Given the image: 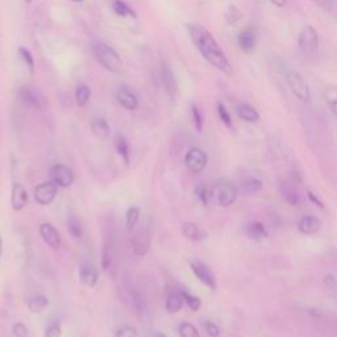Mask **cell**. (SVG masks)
I'll use <instances>...</instances> for the list:
<instances>
[{"mask_svg":"<svg viewBox=\"0 0 337 337\" xmlns=\"http://www.w3.org/2000/svg\"><path fill=\"white\" fill-rule=\"evenodd\" d=\"M187 30L192 44L196 46L201 57L208 63H211L224 74L230 75L233 73V68L230 65L229 59L225 55L221 46L217 44L216 39L211 35L210 30L206 29L205 26L198 23L187 24Z\"/></svg>","mask_w":337,"mask_h":337,"instance_id":"cell-1","label":"cell"},{"mask_svg":"<svg viewBox=\"0 0 337 337\" xmlns=\"http://www.w3.org/2000/svg\"><path fill=\"white\" fill-rule=\"evenodd\" d=\"M92 53L102 68L106 69L107 72L112 74H120L123 72V59L112 46L104 42H95L92 45Z\"/></svg>","mask_w":337,"mask_h":337,"instance_id":"cell-2","label":"cell"},{"mask_svg":"<svg viewBox=\"0 0 337 337\" xmlns=\"http://www.w3.org/2000/svg\"><path fill=\"white\" fill-rule=\"evenodd\" d=\"M286 82L289 84L290 90L294 94V96L299 102L305 104L310 103V100H311V90H310V86L305 81V78L298 72L290 70V72L286 73Z\"/></svg>","mask_w":337,"mask_h":337,"instance_id":"cell-3","label":"cell"},{"mask_svg":"<svg viewBox=\"0 0 337 337\" xmlns=\"http://www.w3.org/2000/svg\"><path fill=\"white\" fill-rule=\"evenodd\" d=\"M319 33L312 25L303 26L298 35V46L306 55H311L319 50Z\"/></svg>","mask_w":337,"mask_h":337,"instance_id":"cell-4","label":"cell"},{"mask_svg":"<svg viewBox=\"0 0 337 337\" xmlns=\"http://www.w3.org/2000/svg\"><path fill=\"white\" fill-rule=\"evenodd\" d=\"M212 194H215V198L221 207H229L236 201L239 190L233 182L228 181V179H221L220 182H217L215 191H212Z\"/></svg>","mask_w":337,"mask_h":337,"instance_id":"cell-5","label":"cell"},{"mask_svg":"<svg viewBox=\"0 0 337 337\" xmlns=\"http://www.w3.org/2000/svg\"><path fill=\"white\" fill-rule=\"evenodd\" d=\"M190 267L191 272L194 273V276L200 281L205 286H207L208 289L215 291L216 290V278H215L214 273L210 269V266L205 263L200 259H191L190 261Z\"/></svg>","mask_w":337,"mask_h":337,"instance_id":"cell-6","label":"cell"},{"mask_svg":"<svg viewBox=\"0 0 337 337\" xmlns=\"http://www.w3.org/2000/svg\"><path fill=\"white\" fill-rule=\"evenodd\" d=\"M132 248L134 254L139 257L145 256L149 252L150 244H152V232L149 227L140 228L132 236Z\"/></svg>","mask_w":337,"mask_h":337,"instance_id":"cell-7","label":"cell"},{"mask_svg":"<svg viewBox=\"0 0 337 337\" xmlns=\"http://www.w3.org/2000/svg\"><path fill=\"white\" fill-rule=\"evenodd\" d=\"M185 163L190 172L198 174V173H201L207 167L208 157L205 150L199 149V148H191L186 153Z\"/></svg>","mask_w":337,"mask_h":337,"instance_id":"cell-8","label":"cell"},{"mask_svg":"<svg viewBox=\"0 0 337 337\" xmlns=\"http://www.w3.org/2000/svg\"><path fill=\"white\" fill-rule=\"evenodd\" d=\"M50 179L58 187H70L74 183V173L63 163H55L50 168Z\"/></svg>","mask_w":337,"mask_h":337,"instance_id":"cell-9","label":"cell"},{"mask_svg":"<svg viewBox=\"0 0 337 337\" xmlns=\"http://www.w3.org/2000/svg\"><path fill=\"white\" fill-rule=\"evenodd\" d=\"M58 194V186L54 182H42L35 188V200L41 206L50 205Z\"/></svg>","mask_w":337,"mask_h":337,"instance_id":"cell-10","label":"cell"},{"mask_svg":"<svg viewBox=\"0 0 337 337\" xmlns=\"http://www.w3.org/2000/svg\"><path fill=\"white\" fill-rule=\"evenodd\" d=\"M116 99L121 107L128 111H134L139 107V99L134 95V92H132L129 87H126V86H120L117 88Z\"/></svg>","mask_w":337,"mask_h":337,"instance_id":"cell-11","label":"cell"},{"mask_svg":"<svg viewBox=\"0 0 337 337\" xmlns=\"http://www.w3.org/2000/svg\"><path fill=\"white\" fill-rule=\"evenodd\" d=\"M237 42H239V46H240V49L244 53H252L253 50H254V48H256V30L253 29L252 26L244 28V29L239 33V36H237Z\"/></svg>","mask_w":337,"mask_h":337,"instance_id":"cell-12","label":"cell"},{"mask_svg":"<svg viewBox=\"0 0 337 337\" xmlns=\"http://www.w3.org/2000/svg\"><path fill=\"white\" fill-rule=\"evenodd\" d=\"M40 234H41L42 240L45 241V244H48L53 249H58L61 247V236H59L58 230L55 229L50 223H42L40 225Z\"/></svg>","mask_w":337,"mask_h":337,"instance_id":"cell-13","label":"cell"},{"mask_svg":"<svg viewBox=\"0 0 337 337\" xmlns=\"http://www.w3.org/2000/svg\"><path fill=\"white\" fill-rule=\"evenodd\" d=\"M19 97L20 100L23 102V104L24 106H26V107L35 108V110H41L42 108L41 96H40L32 87H28V86L20 87Z\"/></svg>","mask_w":337,"mask_h":337,"instance_id":"cell-14","label":"cell"},{"mask_svg":"<svg viewBox=\"0 0 337 337\" xmlns=\"http://www.w3.org/2000/svg\"><path fill=\"white\" fill-rule=\"evenodd\" d=\"M28 203V192L24 188L21 183H15L12 186V191H11V206L12 210L19 212V211L24 210Z\"/></svg>","mask_w":337,"mask_h":337,"instance_id":"cell-15","label":"cell"},{"mask_svg":"<svg viewBox=\"0 0 337 337\" xmlns=\"http://www.w3.org/2000/svg\"><path fill=\"white\" fill-rule=\"evenodd\" d=\"M115 261H116V249H115V244L112 241H107L104 244L103 248V256H102V267L106 273L112 274V270L115 269Z\"/></svg>","mask_w":337,"mask_h":337,"instance_id":"cell-16","label":"cell"},{"mask_svg":"<svg viewBox=\"0 0 337 337\" xmlns=\"http://www.w3.org/2000/svg\"><path fill=\"white\" fill-rule=\"evenodd\" d=\"M321 228V221L314 215H307L303 216L298 223V230L303 234H316Z\"/></svg>","mask_w":337,"mask_h":337,"instance_id":"cell-17","label":"cell"},{"mask_svg":"<svg viewBox=\"0 0 337 337\" xmlns=\"http://www.w3.org/2000/svg\"><path fill=\"white\" fill-rule=\"evenodd\" d=\"M79 279L84 286L87 287H95L99 281V272L94 265H82L79 269Z\"/></svg>","mask_w":337,"mask_h":337,"instance_id":"cell-18","label":"cell"},{"mask_svg":"<svg viewBox=\"0 0 337 337\" xmlns=\"http://www.w3.org/2000/svg\"><path fill=\"white\" fill-rule=\"evenodd\" d=\"M161 79H162L163 87H165V91L167 92V95L170 97H175L177 92H178V83H177V79H175L174 74L170 70V68L163 65L162 69H161Z\"/></svg>","mask_w":337,"mask_h":337,"instance_id":"cell-19","label":"cell"},{"mask_svg":"<svg viewBox=\"0 0 337 337\" xmlns=\"http://www.w3.org/2000/svg\"><path fill=\"white\" fill-rule=\"evenodd\" d=\"M245 233L249 237L250 240L254 241H262L269 237V233L266 230L265 225L259 221H253V223L248 224L245 228Z\"/></svg>","mask_w":337,"mask_h":337,"instance_id":"cell-20","label":"cell"},{"mask_svg":"<svg viewBox=\"0 0 337 337\" xmlns=\"http://www.w3.org/2000/svg\"><path fill=\"white\" fill-rule=\"evenodd\" d=\"M236 114L240 119H243L244 121H248V123H256V121L259 120L258 111L256 108H253L252 106H249V104H237Z\"/></svg>","mask_w":337,"mask_h":337,"instance_id":"cell-21","label":"cell"},{"mask_svg":"<svg viewBox=\"0 0 337 337\" xmlns=\"http://www.w3.org/2000/svg\"><path fill=\"white\" fill-rule=\"evenodd\" d=\"M91 130L94 133L97 139L106 140L110 136V125L103 117H96L94 120L91 121Z\"/></svg>","mask_w":337,"mask_h":337,"instance_id":"cell-22","label":"cell"},{"mask_svg":"<svg viewBox=\"0 0 337 337\" xmlns=\"http://www.w3.org/2000/svg\"><path fill=\"white\" fill-rule=\"evenodd\" d=\"M183 303H185V300H183V296H182L181 292H172V294H168V296L166 298V311H167L168 314H177V312H179L182 310Z\"/></svg>","mask_w":337,"mask_h":337,"instance_id":"cell-23","label":"cell"},{"mask_svg":"<svg viewBox=\"0 0 337 337\" xmlns=\"http://www.w3.org/2000/svg\"><path fill=\"white\" fill-rule=\"evenodd\" d=\"M115 149H116L117 154L123 158L124 162L128 165L130 158L129 143H128V140H126L123 134H116V136H115Z\"/></svg>","mask_w":337,"mask_h":337,"instance_id":"cell-24","label":"cell"},{"mask_svg":"<svg viewBox=\"0 0 337 337\" xmlns=\"http://www.w3.org/2000/svg\"><path fill=\"white\" fill-rule=\"evenodd\" d=\"M28 308L32 314H40V312L45 311L49 306V299L45 295H33L28 299Z\"/></svg>","mask_w":337,"mask_h":337,"instance_id":"cell-25","label":"cell"},{"mask_svg":"<svg viewBox=\"0 0 337 337\" xmlns=\"http://www.w3.org/2000/svg\"><path fill=\"white\" fill-rule=\"evenodd\" d=\"M182 232L185 234V237H187L188 240L191 241H200L205 239V234L199 229V227L195 223L191 221H186L183 225H182Z\"/></svg>","mask_w":337,"mask_h":337,"instance_id":"cell-26","label":"cell"},{"mask_svg":"<svg viewBox=\"0 0 337 337\" xmlns=\"http://www.w3.org/2000/svg\"><path fill=\"white\" fill-rule=\"evenodd\" d=\"M112 10H114V12L116 13L117 16L133 17V19H136V12H134L133 8H130L124 0H114V2H112Z\"/></svg>","mask_w":337,"mask_h":337,"instance_id":"cell-27","label":"cell"},{"mask_svg":"<svg viewBox=\"0 0 337 337\" xmlns=\"http://www.w3.org/2000/svg\"><path fill=\"white\" fill-rule=\"evenodd\" d=\"M91 99V88L86 84H79L78 87L75 88V103L78 104L79 107L87 106V103Z\"/></svg>","mask_w":337,"mask_h":337,"instance_id":"cell-28","label":"cell"},{"mask_svg":"<svg viewBox=\"0 0 337 337\" xmlns=\"http://www.w3.org/2000/svg\"><path fill=\"white\" fill-rule=\"evenodd\" d=\"M140 216H141V211H140L139 207H136V206H130V207L128 208L125 215V221H126V229L129 230V232L134 230V228H136L137 223H139L140 220Z\"/></svg>","mask_w":337,"mask_h":337,"instance_id":"cell-29","label":"cell"},{"mask_svg":"<svg viewBox=\"0 0 337 337\" xmlns=\"http://www.w3.org/2000/svg\"><path fill=\"white\" fill-rule=\"evenodd\" d=\"M68 229L74 239H81L83 229H82V223L77 215L70 214L68 216Z\"/></svg>","mask_w":337,"mask_h":337,"instance_id":"cell-30","label":"cell"},{"mask_svg":"<svg viewBox=\"0 0 337 337\" xmlns=\"http://www.w3.org/2000/svg\"><path fill=\"white\" fill-rule=\"evenodd\" d=\"M281 194L290 206H299V203H300V196L291 186L281 185Z\"/></svg>","mask_w":337,"mask_h":337,"instance_id":"cell-31","label":"cell"},{"mask_svg":"<svg viewBox=\"0 0 337 337\" xmlns=\"http://www.w3.org/2000/svg\"><path fill=\"white\" fill-rule=\"evenodd\" d=\"M194 192L201 205L208 206L211 198H212V190H210L207 185H205V183H198L196 187H195Z\"/></svg>","mask_w":337,"mask_h":337,"instance_id":"cell-32","label":"cell"},{"mask_svg":"<svg viewBox=\"0 0 337 337\" xmlns=\"http://www.w3.org/2000/svg\"><path fill=\"white\" fill-rule=\"evenodd\" d=\"M179 334L181 337H200V333L196 329L194 324L188 323V321H183L179 325Z\"/></svg>","mask_w":337,"mask_h":337,"instance_id":"cell-33","label":"cell"},{"mask_svg":"<svg viewBox=\"0 0 337 337\" xmlns=\"http://www.w3.org/2000/svg\"><path fill=\"white\" fill-rule=\"evenodd\" d=\"M181 294L182 296H183L185 303L188 306V308H190L191 311H198L201 306L200 298H198V296H195V295L190 294V292L187 291H181Z\"/></svg>","mask_w":337,"mask_h":337,"instance_id":"cell-34","label":"cell"},{"mask_svg":"<svg viewBox=\"0 0 337 337\" xmlns=\"http://www.w3.org/2000/svg\"><path fill=\"white\" fill-rule=\"evenodd\" d=\"M19 54H20V57H21V59L24 61V63L28 66L29 72L33 74V73H35V58H33L32 53L29 52V49L24 48V46H20Z\"/></svg>","mask_w":337,"mask_h":337,"instance_id":"cell-35","label":"cell"},{"mask_svg":"<svg viewBox=\"0 0 337 337\" xmlns=\"http://www.w3.org/2000/svg\"><path fill=\"white\" fill-rule=\"evenodd\" d=\"M217 115H219L221 123H223L224 125L227 126V128H232V125H233V123H232V116H230L228 110L221 102L217 103Z\"/></svg>","mask_w":337,"mask_h":337,"instance_id":"cell-36","label":"cell"},{"mask_svg":"<svg viewBox=\"0 0 337 337\" xmlns=\"http://www.w3.org/2000/svg\"><path fill=\"white\" fill-rule=\"evenodd\" d=\"M45 337H61L62 336V327L58 320L52 321L48 327L45 328Z\"/></svg>","mask_w":337,"mask_h":337,"instance_id":"cell-37","label":"cell"},{"mask_svg":"<svg viewBox=\"0 0 337 337\" xmlns=\"http://www.w3.org/2000/svg\"><path fill=\"white\" fill-rule=\"evenodd\" d=\"M191 116L195 129L198 130V132H201L203 130V116H201L200 111H199V108L195 104L191 106Z\"/></svg>","mask_w":337,"mask_h":337,"instance_id":"cell-38","label":"cell"},{"mask_svg":"<svg viewBox=\"0 0 337 337\" xmlns=\"http://www.w3.org/2000/svg\"><path fill=\"white\" fill-rule=\"evenodd\" d=\"M115 337H137L136 328L130 325H123L115 332Z\"/></svg>","mask_w":337,"mask_h":337,"instance_id":"cell-39","label":"cell"},{"mask_svg":"<svg viewBox=\"0 0 337 337\" xmlns=\"http://www.w3.org/2000/svg\"><path fill=\"white\" fill-rule=\"evenodd\" d=\"M244 187L247 188L249 192H257L262 188V182L256 178L249 179V181H247L245 183H244Z\"/></svg>","mask_w":337,"mask_h":337,"instance_id":"cell-40","label":"cell"},{"mask_svg":"<svg viewBox=\"0 0 337 337\" xmlns=\"http://www.w3.org/2000/svg\"><path fill=\"white\" fill-rule=\"evenodd\" d=\"M205 329L210 337H219L220 336V328L217 327L212 321H206L205 323Z\"/></svg>","mask_w":337,"mask_h":337,"instance_id":"cell-41","label":"cell"},{"mask_svg":"<svg viewBox=\"0 0 337 337\" xmlns=\"http://www.w3.org/2000/svg\"><path fill=\"white\" fill-rule=\"evenodd\" d=\"M12 332H13V336L15 337L28 336V328H26L25 324H23V323H16V324H13Z\"/></svg>","mask_w":337,"mask_h":337,"instance_id":"cell-42","label":"cell"},{"mask_svg":"<svg viewBox=\"0 0 337 337\" xmlns=\"http://www.w3.org/2000/svg\"><path fill=\"white\" fill-rule=\"evenodd\" d=\"M227 19L229 23H236L237 20L241 19V13L239 12V10H237L236 7L232 6L227 13Z\"/></svg>","mask_w":337,"mask_h":337,"instance_id":"cell-43","label":"cell"},{"mask_svg":"<svg viewBox=\"0 0 337 337\" xmlns=\"http://www.w3.org/2000/svg\"><path fill=\"white\" fill-rule=\"evenodd\" d=\"M307 196H308V199H310V200H311L312 203H314V205L318 206V207H320V208L324 207V205H323V201H321L320 199H319L318 196H316V195H315L312 191H307Z\"/></svg>","mask_w":337,"mask_h":337,"instance_id":"cell-44","label":"cell"},{"mask_svg":"<svg viewBox=\"0 0 337 337\" xmlns=\"http://www.w3.org/2000/svg\"><path fill=\"white\" fill-rule=\"evenodd\" d=\"M270 3L274 4V6L278 7V8H283V7L287 4V0H270Z\"/></svg>","mask_w":337,"mask_h":337,"instance_id":"cell-45","label":"cell"},{"mask_svg":"<svg viewBox=\"0 0 337 337\" xmlns=\"http://www.w3.org/2000/svg\"><path fill=\"white\" fill-rule=\"evenodd\" d=\"M331 110H332V112H333L334 114V116L337 117V99L336 100H333V102H331Z\"/></svg>","mask_w":337,"mask_h":337,"instance_id":"cell-46","label":"cell"},{"mask_svg":"<svg viewBox=\"0 0 337 337\" xmlns=\"http://www.w3.org/2000/svg\"><path fill=\"white\" fill-rule=\"evenodd\" d=\"M315 2H318L319 4H321V6L328 7V6H329V4H331L332 0H315Z\"/></svg>","mask_w":337,"mask_h":337,"instance_id":"cell-47","label":"cell"},{"mask_svg":"<svg viewBox=\"0 0 337 337\" xmlns=\"http://www.w3.org/2000/svg\"><path fill=\"white\" fill-rule=\"evenodd\" d=\"M154 337H167V336H166V334H163V333H161V332H157V333L154 334Z\"/></svg>","mask_w":337,"mask_h":337,"instance_id":"cell-48","label":"cell"},{"mask_svg":"<svg viewBox=\"0 0 337 337\" xmlns=\"http://www.w3.org/2000/svg\"><path fill=\"white\" fill-rule=\"evenodd\" d=\"M72 2H74V3H82L83 0H72Z\"/></svg>","mask_w":337,"mask_h":337,"instance_id":"cell-49","label":"cell"},{"mask_svg":"<svg viewBox=\"0 0 337 337\" xmlns=\"http://www.w3.org/2000/svg\"><path fill=\"white\" fill-rule=\"evenodd\" d=\"M30 2H32V0H25V3H30Z\"/></svg>","mask_w":337,"mask_h":337,"instance_id":"cell-50","label":"cell"},{"mask_svg":"<svg viewBox=\"0 0 337 337\" xmlns=\"http://www.w3.org/2000/svg\"><path fill=\"white\" fill-rule=\"evenodd\" d=\"M0 249H2V241H0Z\"/></svg>","mask_w":337,"mask_h":337,"instance_id":"cell-51","label":"cell"}]
</instances>
